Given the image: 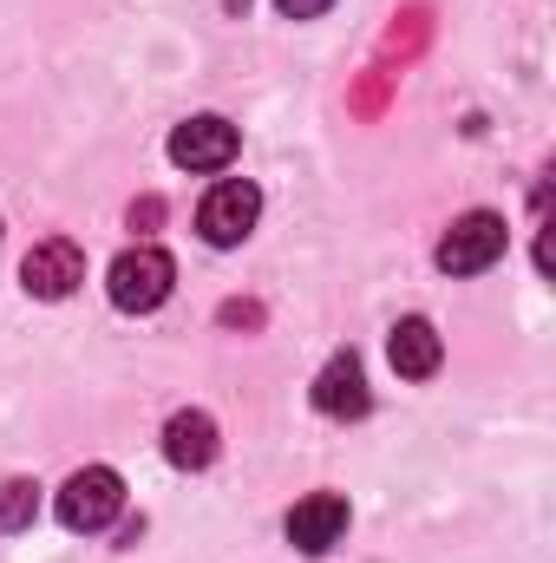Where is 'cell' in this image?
I'll return each instance as SVG.
<instances>
[{
  "instance_id": "obj_1",
  "label": "cell",
  "mask_w": 556,
  "mask_h": 563,
  "mask_svg": "<svg viewBox=\"0 0 556 563\" xmlns=\"http://www.w3.org/2000/svg\"><path fill=\"white\" fill-rule=\"evenodd\" d=\"M170 282H177V263H170L164 250L138 243V250H125V256L112 263L105 288H112V308H125V314H151V308H164Z\"/></svg>"
},
{
  "instance_id": "obj_2",
  "label": "cell",
  "mask_w": 556,
  "mask_h": 563,
  "mask_svg": "<svg viewBox=\"0 0 556 563\" xmlns=\"http://www.w3.org/2000/svg\"><path fill=\"white\" fill-rule=\"evenodd\" d=\"M119 511H125V478L112 465H86L59 492V525L66 531H105Z\"/></svg>"
},
{
  "instance_id": "obj_3",
  "label": "cell",
  "mask_w": 556,
  "mask_h": 563,
  "mask_svg": "<svg viewBox=\"0 0 556 563\" xmlns=\"http://www.w3.org/2000/svg\"><path fill=\"white\" fill-rule=\"evenodd\" d=\"M504 243H511L504 217L471 210V217H458V223L438 236V269H445V276H478V269H491V263L504 256Z\"/></svg>"
},
{
  "instance_id": "obj_4",
  "label": "cell",
  "mask_w": 556,
  "mask_h": 563,
  "mask_svg": "<svg viewBox=\"0 0 556 563\" xmlns=\"http://www.w3.org/2000/svg\"><path fill=\"white\" fill-rule=\"evenodd\" d=\"M256 217H263V190H256L249 177H223V184L203 197V210H197V230H203V243H216V250H236V243L256 230Z\"/></svg>"
},
{
  "instance_id": "obj_5",
  "label": "cell",
  "mask_w": 556,
  "mask_h": 563,
  "mask_svg": "<svg viewBox=\"0 0 556 563\" xmlns=\"http://www.w3.org/2000/svg\"><path fill=\"white\" fill-rule=\"evenodd\" d=\"M20 282H26V295H40V301H66V295L86 282V250L66 243V236H46V243L26 250Z\"/></svg>"
},
{
  "instance_id": "obj_6",
  "label": "cell",
  "mask_w": 556,
  "mask_h": 563,
  "mask_svg": "<svg viewBox=\"0 0 556 563\" xmlns=\"http://www.w3.org/2000/svg\"><path fill=\"white\" fill-rule=\"evenodd\" d=\"M236 125L230 119H216V112H197V119H184L177 132H170V164H184V170H223L230 157H236Z\"/></svg>"
},
{
  "instance_id": "obj_7",
  "label": "cell",
  "mask_w": 556,
  "mask_h": 563,
  "mask_svg": "<svg viewBox=\"0 0 556 563\" xmlns=\"http://www.w3.org/2000/svg\"><path fill=\"white\" fill-rule=\"evenodd\" d=\"M341 538H347V498L341 492H314L288 511V544L301 558H327Z\"/></svg>"
},
{
  "instance_id": "obj_8",
  "label": "cell",
  "mask_w": 556,
  "mask_h": 563,
  "mask_svg": "<svg viewBox=\"0 0 556 563\" xmlns=\"http://www.w3.org/2000/svg\"><path fill=\"white\" fill-rule=\"evenodd\" d=\"M367 407H374V394H367L360 354H334V361L314 374V413H327V420H360Z\"/></svg>"
},
{
  "instance_id": "obj_9",
  "label": "cell",
  "mask_w": 556,
  "mask_h": 563,
  "mask_svg": "<svg viewBox=\"0 0 556 563\" xmlns=\"http://www.w3.org/2000/svg\"><path fill=\"white\" fill-rule=\"evenodd\" d=\"M387 361H393L400 380H432L438 361H445V341H438V328H432L425 314H407V321L393 328V341H387Z\"/></svg>"
},
{
  "instance_id": "obj_10",
  "label": "cell",
  "mask_w": 556,
  "mask_h": 563,
  "mask_svg": "<svg viewBox=\"0 0 556 563\" xmlns=\"http://www.w3.org/2000/svg\"><path fill=\"white\" fill-rule=\"evenodd\" d=\"M164 459L177 465V472H203L210 459H216V420L210 413H170V426H164Z\"/></svg>"
},
{
  "instance_id": "obj_11",
  "label": "cell",
  "mask_w": 556,
  "mask_h": 563,
  "mask_svg": "<svg viewBox=\"0 0 556 563\" xmlns=\"http://www.w3.org/2000/svg\"><path fill=\"white\" fill-rule=\"evenodd\" d=\"M40 518V485L33 478H7L0 485V531H26Z\"/></svg>"
},
{
  "instance_id": "obj_12",
  "label": "cell",
  "mask_w": 556,
  "mask_h": 563,
  "mask_svg": "<svg viewBox=\"0 0 556 563\" xmlns=\"http://www.w3.org/2000/svg\"><path fill=\"white\" fill-rule=\"evenodd\" d=\"M276 7L288 13V20H314V13H327L334 0H276Z\"/></svg>"
},
{
  "instance_id": "obj_13",
  "label": "cell",
  "mask_w": 556,
  "mask_h": 563,
  "mask_svg": "<svg viewBox=\"0 0 556 563\" xmlns=\"http://www.w3.org/2000/svg\"><path fill=\"white\" fill-rule=\"evenodd\" d=\"M223 321H230V328H256V321H263V308H249V301H230V308H223Z\"/></svg>"
},
{
  "instance_id": "obj_14",
  "label": "cell",
  "mask_w": 556,
  "mask_h": 563,
  "mask_svg": "<svg viewBox=\"0 0 556 563\" xmlns=\"http://www.w3.org/2000/svg\"><path fill=\"white\" fill-rule=\"evenodd\" d=\"M157 217H164V203H157V197H144L138 210H132V230H138V223H144V230H151V223H157Z\"/></svg>"
}]
</instances>
